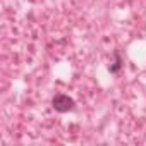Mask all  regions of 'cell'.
Listing matches in <instances>:
<instances>
[{"instance_id": "cell-1", "label": "cell", "mask_w": 146, "mask_h": 146, "mask_svg": "<svg viewBox=\"0 0 146 146\" xmlns=\"http://www.w3.org/2000/svg\"><path fill=\"white\" fill-rule=\"evenodd\" d=\"M52 107L60 112V113H65V112H70V110H74V100H72L69 95H64V93H58L53 96L52 100Z\"/></svg>"}, {"instance_id": "cell-2", "label": "cell", "mask_w": 146, "mask_h": 146, "mask_svg": "<svg viewBox=\"0 0 146 146\" xmlns=\"http://www.w3.org/2000/svg\"><path fill=\"white\" fill-rule=\"evenodd\" d=\"M113 58H115V62L108 67L110 69V72H112V74H117V72L122 69V58H120V55H119V52H115L113 53Z\"/></svg>"}]
</instances>
